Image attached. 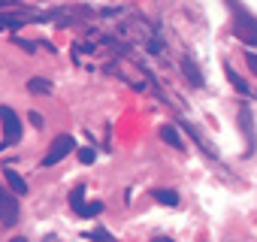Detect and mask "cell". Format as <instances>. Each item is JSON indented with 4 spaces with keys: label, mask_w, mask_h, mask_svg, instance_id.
<instances>
[{
    "label": "cell",
    "mask_w": 257,
    "mask_h": 242,
    "mask_svg": "<svg viewBox=\"0 0 257 242\" xmlns=\"http://www.w3.org/2000/svg\"><path fill=\"white\" fill-rule=\"evenodd\" d=\"M227 4H230V7H236V0H227Z\"/></svg>",
    "instance_id": "7402d4cb"
},
{
    "label": "cell",
    "mask_w": 257,
    "mask_h": 242,
    "mask_svg": "<svg viewBox=\"0 0 257 242\" xmlns=\"http://www.w3.org/2000/svg\"><path fill=\"white\" fill-rule=\"evenodd\" d=\"M73 149H76V140H73L70 134H61V137H55V143L49 146V152H46V158H43V164H40V167L46 170V167H55V164H61V161H64V158L73 152Z\"/></svg>",
    "instance_id": "6da1fadb"
},
{
    "label": "cell",
    "mask_w": 257,
    "mask_h": 242,
    "mask_svg": "<svg viewBox=\"0 0 257 242\" xmlns=\"http://www.w3.org/2000/svg\"><path fill=\"white\" fill-rule=\"evenodd\" d=\"M224 73H227V79H230V85L242 94V97H251V91H248V85H245V79L242 76H236V70L230 67V64H224Z\"/></svg>",
    "instance_id": "ba28073f"
},
{
    "label": "cell",
    "mask_w": 257,
    "mask_h": 242,
    "mask_svg": "<svg viewBox=\"0 0 257 242\" xmlns=\"http://www.w3.org/2000/svg\"><path fill=\"white\" fill-rule=\"evenodd\" d=\"M155 200L164 203V206H179V194H176V191H167V188L155 191Z\"/></svg>",
    "instance_id": "7c38bea8"
},
{
    "label": "cell",
    "mask_w": 257,
    "mask_h": 242,
    "mask_svg": "<svg viewBox=\"0 0 257 242\" xmlns=\"http://www.w3.org/2000/svg\"><path fill=\"white\" fill-rule=\"evenodd\" d=\"M91 239H100V242H115V239H112V233H106L103 227H97V230H91Z\"/></svg>",
    "instance_id": "2e32d148"
},
{
    "label": "cell",
    "mask_w": 257,
    "mask_h": 242,
    "mask_svg": "<svg viewBox=\"0 0 257 242\" xmlns=\"http://www.w3.org/2000/svg\"><path fill=\"white\" fill-rule=\"evenodd\" d=\"M28 121H31V125H34L37 131H40V128H46V121H43V115H40L37 109H31V112H28Z\"/></svg>",
    "instance_id": "9a60e30c"
},
{
    "label": "cell",
    "mask_w": 257,
    "mask_h": 242,
    "mask_svg": "<svg viewBox=\"0 0 257 242\" xmlns=\"http://www.w3.org/2000/svg\"><path fill=\"white\" fill-rule=\"evenodd\" d=\"M28 91H31V94H52V82H49V79L34 76V79L28 82Z\"/></svg>",
    "instance_id": "30bf717a"
},
{
    "label": "cell",
    "mask_w": 257,
    "mask_h": 242,
    "mask_svg": "<svg viewBox=\"0 0 257 242\" xmlns=\"http://www.w3.org/2000/svg\"><path fill=\"white\" fill-rule=\"evenodd\" d=\"M70 209L82 218V209H85V185H76V188L70 191Z\"/></svg>",
    "instance_id": "9c48e42d"
},
{
    "label": "cell",
    "mask_w": 257,
    "mask_h": 242,
    "mask_svg": "<svg viewBox=\"0 0 257 242\" xmlns=\"http://www.w3.org/2000/svg\"><path fill=\"white\" fill-rule=\"evenodd\" d=\"M76 158H79V164H85V167H88V164H94V161H97V152H94V149H79V152H76Z\"/></svg>",
    "instance_id": "4fadbf2b"
},
{
    "label": "cell",
    "mask_w": 257,
    "mask_h": 242,
    "mask_svg": "<svg viewBox=\"0 0 257 242\" xmlns=\"http://www.w3.org/2000/svg\"><path fill=\"white\" fill-rule=\"evenodd\" d=\"M4 149H7V143H4V140H0V152H4Z\"/></svg>",
    "instance_id": "44dd1931"
},
{
    "label": "cell",
    "mask_w": 257,
    "mask_h": 242,
    "mask_svg": "<svg viewBox=\"0 0 257 242\" xmlns=\"http://www.w3.org/2000/svg\"><path fill=\"white\" fill-rule=\"evenodd\" d=\"M10 242H28V239H25V236H16V239H10Z\"/></svg>",
    "instance_id": "ffe728a7"
},
{
    "label": "cell",
    "mask_w": 257,
    "mask_h": 242,
    "mask_svg": "<svg viewBox=\"0 0 257 242\" xmlns=\"http://www.w3.org/2000/svg\"><path fill=\"white\" fill-rule=\"evenodd\" d=\"M100 212H103V203L94 200V203H88V206L82 209V218H94V215H100Z\"/></svg>",
    "instance_id": "5bb4252c"
},
{
    "label": "cell",
    "mask_w": 257,
    "mask_h": 242,
    "mask_svg": "<svg viewBox=\"0 0 257 242\" xmlns=\"http://www.w3.org/2000/svg\"><path fill=\"white\" fill-rule=\"evenodd\" d=\"M152 242H173L170 236H158V239H152Z\"/></svg>",
    "instance_id": "d6986e66"
},
{
    "label": "cell",
    "mask_w": 257,
    "mask_h": 242,
    "mask_svg": "<svg viewBox=\"0 0 257 242\" xmlns=\"http://www.w3.org/2000/svg\"><path fill=\"white\" fill-rule=\"evenodd\" d=\"M161 140H164V143H170V146H173V149H179V152L185 149V143H182V134H179L173 125H164V128H161Z\"/></svg>",
    "instance_id": "8992f818"
},
{
    "label": "cell",
    "mask_w": 257,
    "mask_h": 242,
    "mask_svg": "<svg viewBox=\"0 0 257 242\" xmlns=\"http://www.w3.org/2000/svg\"><path fill=\"white\" fill-rule=\"evenodd\" d=\"M239 125L245 128V140H248V146H254V128H251V112H248V109L239 112Z\"/></svg>",
    "instance_id": "8fae6325"
},
{
    "label": "cell",
    "mask_w": 257,
    "mask_h": 242,
    "mask_svg": "<svg viewBox=\"0 0 257 242\" xmlns=\"http://www.w3.org/2000/svg\"><path fill=\"white\" fill-rule=\"evenodd\" d=\"M0 224L4 227H16L19 224V197L0 185Z\"/></svg>",
    "instance_id": "3957f363"
},
{
    "label": "cell",
    "mask_w": 257,
    "mask_h": 242,
    "mask_svg": "<svg viewBox=\"0 0 257 242\" xmlns=\"http://www.w3.org/2000/svg\"><path fill=\"white\" fill-rule=\"evenodd\" d=\"M4 179H7V185H10V191H13L16 197H19V194H22V197L28 194V182H25L13 167H4Z\"/></svg>",
    "instance_id": "5b68a950"
},
{
    "label": "cell",
    "mask_w": 257,
    "mask_h": 242,
    "mask_svg": "<svg viewBox=\"0 0 257 242\" xmlns=\"http://www.w3.org/2000/svg\"><path fill=\"white\" fill-rule=\"evenodd\" d=\"M245 61H248V67L254 70V76H257V52H245Z\"/></svg>",
    "instance_id": "ac0fdd59"
},
{
    "label": "cell",
    "mask_w": 257,
    "mask_h": 242,
    "mask_svg": "<svg viewBox=\"0 0 257 242\" xmlns=\"http://www.w3.org/2000/svg\"><path fill=\"white\" fill-rule=\"evenodd\" d=\"M182 70H185V76H188V82H191L194 88H200V85H203V76H200V67H197V64H194L191 58H185V61H182Z\"/></svg>",
    "instance_id": "52a82bcc"
},
{
    "label": "cell",
    "mask_w": 257,
    "mask_h": 242,
    "mask_svg": "<svg viewBox=\"0 0 257 242\" xmlns=\"http://www.w3.org/2000/svg\"><path fill=\"white\" fill-rule=\"evenodd\" d=\"M233 34H236L245 46L257 49V19H254V16L239 13V16H236V28H233Z\"/></svg>",
    "instance_id": "277c9868"
},
{
    "label": "cell",
    "mask_w": 257,
    "mask_h": 242,
    "mask_svg": "<svg viewBox=\"0 0 257 242\" xmlns=\"http://www.w3.org/2000/svg\"><path fill=\"white\" fill-rule=\"evenodd\" d=\"M16 46H22L25 52H37V43H31V40H22V37H16Z\"/></svg>",
    "instance_id": "e0dca14e"
},
{
    "label": "cell",
    "mask_w": 257,
    "mask_h": 242,
    "mask_svg": "<svg viewBox=\"0 0 257 242\" xmlns=\"http://www.w3.org/2000/svg\"><path fill=\"white\" fill-rule=\"evenodd\" d=\"M0 128H4V143L7 146L22 143V118L10 106H0Z\"/></svg>",
    "instance_id": "7a4b0ae2"
}]
</instances>
